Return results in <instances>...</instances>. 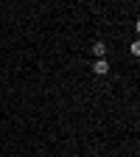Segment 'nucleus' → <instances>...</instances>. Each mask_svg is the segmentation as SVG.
Segmentation results:
<instances>
[{
	"mask_svg": "<svg viewBox=\"0 0 140 157\" xmlns=\"http://www.w3.org/2000/svg\"><path fill=\"white\" fill-rule=\"evenodd\" d=\"M93 73H95V76H107V73H109V62H107V59H95Z\"/></svg>",
	"mask_w": 140,
	"mask_h": 157,
	"instance_id": "f257e3e1",
	"label": "nucleus"
},
{
	"mask_svg": "<svg viewBox=\"0 0 140 157\" xmlns=\"http://www.w3.org/2000/svg\"><path fill=\"white\" fill-rule=\"evenodd\" d=\"M93 53H95L98 59H104V53H107V45H104V42H93Z\"/></svg>",
	"mask_w": 140,
	"mask_h": 157,
	"instance_id": "f03ea898",
	"label": "nucleus"
}]
</instances>
